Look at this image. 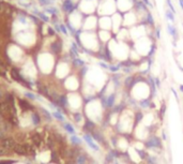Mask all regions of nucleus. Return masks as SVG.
Segmentation results:
<instances>
[{
	"instance_id": "2eb2a0df",
	"label": "nucleus",
	"mask_w": 183,
	"mask_h": 164,
	"mask_svg": "<svg viewBox=\"0 0 183 164\" xmlns=\"http://www.w3.org/2000/svg\"><path fill=\"white\" fill-rule=\"evenodd\" d=\"M112 24H111V16H99V28L102 30H110L111 31Z\"/></svg>"
},
{
	"instance_id": "4468645a",
	"label": "nucleus",
	"mask_w": 183,
	"mask_h": 164,
	"mask_svg": "<svg viewBox=\"0 0 183 164\" xmlns=\"http://www.w3.org/2000/svg\"><path fill=\"white\" fill-rule=\"evenodd\" d=\"M96 33H98L99 40H100L101 44L102 45H106L112 38L115 37L112 31L110 30H102V29H98L96 30Z\"/></svg>"
},
{
	"instance_id": "f704fd0d",
	"label": "nucleus",
	"mask_w": 183,
	"mask_h": 164,
	"mask_svg": "<svg viewBox=\"0 0 183 164\" xmlns=\"http://www.w3.org/2000/svg\"><path fill=\"white\" fill-rule=\"evenodd\" d=\"M179 89H180V91L183 93V84H181V85L179 86Z\"/></svg>"
},
{
	"instance_id": "cd10ccee",
	"label": "nucleus",
	"mask_w": 183,
	"mask_h": 164,
	"mask_svg": "<svg viewBox=\"0 0 183 164\" xmlns=\"http://www.w3.org/2000/svg\"><path fill=\"white\" fill-rule=\"evenodd\" d=\"M53 117H54L55 119L58 120V121H60V122H64V121H66V117H64V115L62 114V112H61L60 110H54V113H53Z\"/></svg>"
},
{
	"instance_id": "a211bd4d",
	"label": "nucleus",
	"mask_w": 183,
	"mask_h": 164,
	"mask_svg": "<svg viewBox=\"0 0 183 164\" xmlns=\"http://www.w3.org/2000/svg\"><path fill=\"white\" fill-rule=\"evenodd\" d=\"M70 72V66L68 64V62H60L57 66V77L59 79H64Z\"/></svg>"
},
{
	"instance_id": "c85d7f7f",
	"label": "nucleus",
	"mask_w": 183,
	"mask_h": 164,
	"mask_svg": "<svg viewBox=\"0 0 183 164\" xmlns=\"http://www.w3.org/2000/svg\"><path fill=\"white\" fill-rule=\"evenodd\" d=\"M39 113L41 114V116H42V118H43V119H45L46 121H51L53 115H50V113H49L48 110H46L45 108H41Z\"/></svg>"
},
{
	"instance_id": "9b49d317",
	"label": "nucleus",
	"mask_w": 183,
	"mask_h": 164,
	"mask_svg": "<svg viewBox=\"0 0 183 164\" xmlns=\"http://www.w3.org/2000/svg\"><path fill=\"white\" fill-rule=\"evenodd\" d=\"M116 3H117V10L123 14L134 9L136 0H116Z\"/></svg>"
},
{
	"instance_id": "dca6fc26",
	"label": "nucleus",
	"mask_w": 183,
	"mask_h": 164,
	"mask_svg": "<svg viewBox=\"0 0 183 164\" xmlns=\"http://www.w3.org/2000/svg\"><path fill=\"white\" fill-rule=\"evenodd\" d=\"M66 88L70 89V90H77L79 87H81V82L78 79V77H76L75 75H71L70 77L66 79Z\"/></svg>"
},
{
	"instance_id": "f03ea898",
	"label": "nucleus",
	"mask_w": 183,
	"mask_h": 164,
	"mask_svg": "<svg viewBox=\"0 0 183 164\" xmlns=\"http://www.w3.org/2000/svg\"><path fill=\"white\" fill-rule=\"evenodd\" d=\"M79 46L84 47L91 55L95 56L102 47L96 31H81L78 36Z\"/></svg>"
},
{
	"instance_id": "72a5a7b5",
	"label": "nucleus",
	"mask_w": 183,
	"mask_h": 164,
	"mask_svg": "<svg viewBox=\"0 0 183 164\" xmlns=\"http://www.w3.org/2000/svg\"><path fill=\"white\" fill-rule=\"evenodd\" d=\"M25 94H26V96H27L28 98H30V99H31V100H35V99H38L37 97L34 96L33 93H30V92H26V93H25Z\"/></svg>"
},
{
	"instance_id": "9d476101",
	"label": "nucleus",
	"mask_w": 183,
	"mask_h": 164,
	"mask_svg": "<svg viewBox=\"0 0 183 164\" xmlns=\"http://www.w3.org/2000/svg\"><path fill=\"white\" fill-rule=\"evenodd\" d=\"M111 24H112L111 31L112 33H114V36H115L116 33H118V32L123 28V14L120 13L119 11H117L115 14H112Z\"/></svg>"
},
{
	"instance_id": "b1692460",
	"label": "nucleus",
	"mask_w": 183,
	"mask_h": 164,
	"mask_svg": "<svg viewBox=\"0 0 183 164\" xmlns=\"http://www.w3.org/2000/svg\"><path fill=\"white\" fill-rule=\"evenodd\" d=\"M70 142H71V145L73 147H81L83 145V138H81L79 136H77L76 134L70 135Z\"/></svg>"
},
{
	"instance_id": "f8f14e48",
	"label": "nucleus",
	"mask_w": 183,
	"mask_h": 164,
	"mask_svg": "<svg viewBox=\"0 0 183 164\" xmlns=\"http://www.w3.org/2000/svg\"><path fill=\"white\" fill-rule=\"evenodd\" d=\"M68 97V104L69 106L71 108H74V112H76V110H78V108L81 107V104H83L84 102V99L83 97L81 96V94H77L76 92H73L71 93V94H69Z\"/></svg>"
},
{
	"instance_id": "7c9ffc66",
	"label": "nucleus",
	"mask_w": 183,
	"mask_h": 164,
	"mask_svg": "<svg viewBox=\"0 0 183 164\" xmlns=\"http://www.w3.org/2000/svg\"><path fill=\"white\" fill-rule=\"evenodd\" d=\"M154 77V84H155L156 88L160 89L162 87V84H161V79H160L159 76H153Z\"/></svg>"
},
{
	"instance_id": "7ed1b4c3",
	"label": "nucleus",
	"mask_w": 183,
	"mask_h": 164,
	"mask_svg": "<svg viewBox=\"0 0 183 164\" xmlns=\"http://www.w3.org/2000/svg\"><path fill=\"white\" fill-rule=\"evenodd\" d=\"M145 147L148 151L150 152H161L164 149L163 141H162L161 136L154 133V134H150L144 141Z\"/></svg>"
},
{
	"instance_id": "2f4dec72",
	"label": "nucleus",
	"mask_w": 183,
	"mask_h": 164,
	"mask_svg": "<svg viewBox=\"0 0 183 164\" xmlns=\"http://www.w3.org/2000/svg\"><path fill=\"white\" fill-rule=\"evenodd\" d=\"M161 138H162V141H163V142H167V141H168V134H167V132L165 130L162 131Z\"/></svg>"
},
{
	"instance_id": "5701e85b",
	"label": "nucleus",
	"mask_w": 183,
	"mask_h": 164,
	"mask_svg": "<svg viewBox=\"0 0 183 164\" xmlns=\"http://www.w3.org/2000/svg\"><path fill=\"white\" fill-rule=\"evenodd\" d=\"M144 162L146 164H159L160 160H159V158H157V156H156V154H153L152 152L148 151V152H147L146 159H145Z\"/></svg>"
},
{
	"instance_id": "a878e982",
	"label": "nucleus",
	"mask_w": 183,
	"mask_h": 164,
	"mask_svg": "<svg viewBox=\"0 0 183 164\" xmlns=\"http://www.w3.org/2000/svg\"><path fill=\"white\" fill-rule=\"evenodd\" d=\"M166 112H167V105L165 104V103H162L161 107L156 110V113H157V117H159L160 121H163V120H164L165 115H166Z\"/></svg>"
},
{
	"instance_id": "0eeeda50",
	"label": "nucleus",
	"mask_w": 183,
	"mask_h": 164,
	"mask_svg": "<svg viewBox=\"0 0 183 164\" xmlns=\"http://www.w3.org/2000/svg\"><path fill=\"white\" fill-rule=\"evenodd\" d=\"M38 61H39V66L41 70L43 72H46V73L50 72L53 66H54V58L48 53H44V54L40 55Z\"/></svg>"
},
{
	"instance_id": "6e6552de",
	"label": "nucleus",
	"mask_w": 183,
	"mask_h": 164,
	"mask_svg": "<svg viewBox=\"0 0 183 164\" xmlns=\"http://www.w3.org/2000/svg\"><path fill=\"white\" fill-rule=\"evenodd\" d=\"M99 28V16L98 14L87 15L83 23L84 31H96Z\"/></svg>"
},
{
	"instance_id": "ddd939ff",
	"label": "nucleus",
	"mask_w": 183,
	"mask_h": 164,
	"mask_svg": "<svg viewBox=\"0 0 183 164\" xmlns=\"http://www.w3.org/2000/svg\"><path fill=\"white\" fill-rule=\"evenodd\" d=\"M83 141L84 142L87 144V146H88L89 148H90L92 151H94V152H99L101 150V146L100 145L98 144V143L95 142L94 140H93V137L91 136L89 133H84V135H83Z\"/></svg>"
},
{
	"instance_id": "c756f323",
	"label": "nucleus",
	"mask_w": 183,
	"mask_h": 164,
	"mask_svg": "<svg viewBox=\"0 0 183 164\" xmlns=\"http://www.w3.org/2000/svg\"><path fill=\"white\" fill-rule=\"evenodd\" d=\"M11 150L7 149V148L5 147V146H2V145L0 144V157H5V156H9V154H11Z\"/></svg>"
},
{
	"instance_id": "6ab92c4d",
	"label": "nucleus",
	"mask_w": 183,
	"mask_h": 164,
	"mask_svg": "<svg viewBox=\"0 0 183 164\" xmlns=\"http://www.w3.org/2000/svg\"><path fill=\"white\" fill-rule=\"evenodd\" d=\"M18 106H20V108L22 110L23 113L25 114L31 113V112L34 110V106L32 105L29 101L24 100V99H20V100H18Z\"/></svg>"
},
{
	"instance_id": "4be33fe9",
	"label": "nucleus",
	"mask_w": 183,
	"mask_h": 164,
	"mask_svg": "<svg viewBox=\"0 0 183 164\" xmlns=\"http://www.w3.org/2000/svg\"><path fill=\"white\" fill-rule=\"evenodd\" d=\"M30 115H31V121H32V123H33L34 127H38V125H41L43 118H42L41 114H40L39 112H37V110H33V112H31V113H30Z\"/></svg>"
},
{
	"instance_id": "423d86ee",
	"label": "nucleus",
	"mask_w": 183,
	"mask_h": 164,
	"mask_svg": "<svg viewBox=\"0 0 183 164\" xmlns=\"http://www.w3.org/2000/svg\"><path fill=\"white\" fill-rule=\"evenodd\" d=\"M83 23H84V17L83 13L79 10H74L73 12L70 13L69 15V25H70V29L73 30H79L83 28Z\"/></svg>"
},
{
	"instance_id": "473e14b6",
	"label": "nucleus",
	"mask_w": 183,
	"mask_h": 164,
	"mask_svg": "<svg viewBox=\"0 0 183 164\" xmlns=\"http://www.w3.org/2000/svg\"><path fill=\"white\" fill-rule=\"evenodd\" d=\"M170 91H171V93L173 94V97L176 98V101L179 103V96H178V92H177V90H176L175 88H173V87H171V88H170Z\"/></svg>"
},
{
	"instance_id": "f257e3e1",
	"label": "nucleus",
	"mask_w": 183,
	"mask_h": 164,
	"mask_svg": "<svg viewBox=\"0 0 183 164\" xmlns=\"http://www.w3.org/2000/svg\"><path fill=\"white\" fill-rule=\"evenodd\" d=\"M135 110L130 108L129 106L125 107L122 110L119 115V119L118 122L116 125V127L114 128L117 134L121 135H133L135 129Z\"/></svg>"
},
{
	"instance_id": "393cba45",
	"label": "nucleus",
	"mask_w": 183,
	"mask_h": 164,
	"mask_svg": "<svg viewBox=\"0 0 183 164\" xmlns=\"http://www.w3.org/2000/svg\"><path fill=\"white\" fill-rule=\"evenodd\" d=\"M175 13H172L168 8L165 9V20L166 23H171V24H175L176 23V17H175Z\"/></svg>"
},
{
	"instance_id": "39448f33",
	"label": "nucleus",
	"mask_w": 183,
	"mask_h": 164,
	"mask_svg": "<svg viewBox=\"0 0 183 164\" xmlns=\"http://www.w3.org/2000/svg\"><path fill=\"white\" fill-rule=\"evenodd\" d=\"M100 0H81L78 3V10L85 15L96 14Z\"/></svg>"
},
{
	"instance_id": "aec40b11",
	"label": "nucleus",
	"mask_w": 183,
	"mask_h": 164,
	"mask_svg": "<svg viewBox=\"0 0 183 164\" xmlns=\"http://www.w3.org/2000/svg\"><path fill=\"white\" fill-rule=\"evenodd\" d=\"M0 144L2 145V146H5L7 149H9V150H11V151H12L13 148H14V146L17 144V142H16V140H15V137L8 136V135H7L3 140L0 141Z\"/></svg>"
},
{
	"instance_id": "f3484780",
	"label": "nucleus",
	"mask_w": 183,
	"mask_h": 164,
	"mask_svg": "<svg viewBox=\"0 0 183 164\" xmlns=\"http://www.w3.org/2000/svg\"><path fill=\"white\" fill-rule=\"evenodd\" d=\"M8 54L13 60H20L23 57V51L20 48V47L17 46V45H10L9 48H8Z\"/></svg>"
},
{
	"instance_id": "20e7f679",
	"label": "nucleus",
	"mask_w": 183,
	"mask_h": 164,
	"mask_svg": "<svg viewBox=\"0 0 183 164\" xmlns=\"http://www.w3.org/2000/svg\"><path fill=\"white\" fill-rule=\"evenodd\" d=\"M117 3L116 0H100L96 14L98 16H111L117 12Z\"/></svg>"
},
{
	"instance_id": "412c9836",
	"label": "nucleus",
	"mask_w": 183,
	"mask_h": 164,
	"mask_svg": "<svg viewBox=\"0 0 183 164\" xmlns=\"http://www.w3.org/2000/svg\"><path fill=\"white\" fill-rule=\"evenodd\" d=\"M166 31L167 34L170 36L175 41L179 39V32L177 27L175 26V24H171V23H166Z\"/></svg>"
},
{
	"instance_id": "1a4fd4ad",
	"label": "nucleus",
	"mask_w": 183,
	"mask_h": 164,
	"mask_svg": "<svg viewBox=\"0 0 183 164\" xmlns=\"http://www.w3.org/2000/svg\"><path fill=\"white\" fill-rule=\"evenodd\" d=\"M16 40L20 44L30 46V45H32L34 43L35 38H34V34L32 32H29L27 30H23V31H20L16 34Z\"/></svg>"
},
{
	"instance_id": "bb28decb",
	"label": "nucleus",
	"mask_w": 183,
	"mask_h": 164,
	"mask_svg": "<svg viewBox=\"0 0 183 164\" xmlns=\"http://www.w3.org/2000/svg\"><path fill=\"white\" fill-rule=\"evenodd\" d=\"M62 127H63L64 130L68 132V134H70V135L76 134V129L74 128V125H72L71 122H66V121H64V122H62Z\"/></svg>"
}]
</instances>
